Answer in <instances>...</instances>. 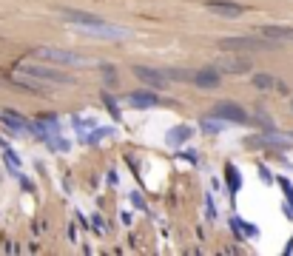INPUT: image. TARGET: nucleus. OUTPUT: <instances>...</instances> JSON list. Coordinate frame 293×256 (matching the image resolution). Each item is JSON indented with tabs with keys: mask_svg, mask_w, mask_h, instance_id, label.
<instances>
[{
	"mask_svg": "<svg viewBox=\"0 0 293 256\" xmlns=\"http://www.w3.org/2000/svg\"><path fill=\"white\" fill-rule=\"evenodd\" d=\"M259 35L267 40H293V29L290 26H262Z\"/></svg>",
	"mask_w": 293,
	"mask_h": 256,
	"instance_id": "12",
	"label": "nucleus"
},
{
	"mask_svg": "<svg viewBox=\"0 0 293 256\" xmlns=\"http://www.w3.org/2000/svg\"><path fill=\"white\" fill-rule=\"evenodd\" d=\"M282 182V188H284V196H287V202H290V208H293V185L287 182V179H279Z\"/></svg>",
	"mask_w": 293,
	"mask_h": 256,
	"instance_id": "20",
	"label": "nucleus"
},
{
	"mask_svg": "<svg viewBox=\"0 0 293 256\" xmlns=\"http://www.w3.org/2000/svg\"><path fill=\"white\" fill-rule=\"evenodd\" d=\"M276 40H267V37H225L219 40V49L222 52H265V49H273Z\"/></svg>",
	"mask_w": 293,
	"mask_h": 256,
	"instance_id": "2",
	"label": "nucleus"
},
{
	"mask_svg": "<svg viewBox=\"0 0 293 256\" xmlns=\"http://www.w3.org/2000/svg\"><path fill=\"white\" fill-rule=\"evenodd\" d=\"M213 117L216 120H228V123H248V114H245V108H239L236 103H216L213 108Z\"/></svg>",
	"mask_w": 293,
	"mask_h": 256,
	"instance_id": "3",
	"label": "nucleus"
},
{
	"mask_svg": "<svg viewBox=\"0 0 293 256\" xmlns=\"http://www.w3.org/2000/svg\"><path fill=\"white\" fill-rule=\"evenodd\" d=\"M35 131L40 134V140H43L52 151H69V140H63L60 134H57V131H60V125H57V117H54V114L40 117L37 125H35Z\"/></svg>",
	"mask_w": 293,
	"mask_h": 256,
	"instance_id": "1",
	"label": "nucleus"
},
{
	"mask_svg": "<svg viewBox=\"0 0 293 256\" xmlns=\"http://www.w3.org/2000/svg\"><path fill=\"white\" fill-rule=\"evenodd\" d=\"M202 128H205V131H219V128H222V123H213V120H202Z\"/></svg>",
	"mask_w": 293,
	"mask_h": 256,
	"instance_id": "21",
	"label": "nucleus"
},
{
	"mask_svg": "<svg viewBox=\"0 0 293 256\" xmlns=\"http://www.w3.org/2000/svg\"><path fill=\"white\" fill-rule=\"evenodd\" d=\"M219 66H222V71H248L250 60H245V57H239V60H222Z\"/></svg>",
	"mask_w": 293,
	"mask_h": 256,
	"instance_id": "16",
	"label": "nucleus"
},
{
	"mask_svg": "<svg viewBox=\"0 0 293 256\" xmlns=\"http://www.w3.org/2000/svg\"><path fill=\"white\" fill-rule=\"evenodd\" d=\"M253 86H256V89H270V86H273V77H267V74H256V77H253Z\"/></svg>",
	"mask_w": 293,
	"mask_h": 256,
	"instance_id": "19",
	"label": "nucleus"
},
{
	"mask_svg": "<svg viewBox=\"0 0 293 256\" xmlns=\"http://www.w3.org/2000/svg\"><path fill=\"white\" fill-rule=\"evenodd\" d=\"M20 71H23V74H29V77L52 80V83H69V77H66V74H60V71H52V69H43V66H20Z\"/></svg>",
	"mask_w": 293,
	"mask_h": 256,
	"instance_id": "6",
	"label": "nucleus"
},
{
	"mask_svg": "<svg viewBox=\"0 0 293 256\" xmlns=\"http://www.w3.org/2000/svg\"><path fill=\"white\" fill-rule=\"evenodd\" d=\"M191 134H194L191 125H179V128H171V131H168L165 142H168V145H182L185 140H191Z\"/></svg>",
	"mask_w": 293,
	"mask_h": 256,
	"instance_id": "13",
	"label": "nucleus"
},
{
	"mask_svg": "<svg viewBox=\"0 0 293 256\" xmlns=\"http://www.w3.org/2000/svg\"><path fill=\"white\" fill-rule=\"evenodd\" d=\"M103 103H106V108L111 111V114H114V120H120V108H117V100H114V97H108V91L103 94Z\"/></svg>",
	"mask_w": 293,
	"mask_h": 256,
	"instance_id": "18",
	"label": "nucleus"
},
{
	"mask_svg": "<svg viewBox=\"0 0 293 256\" xmlns=\"http://www.w3.org/2000/svg\"><path fill=\"white\" fill-rule=\"evenodd\" d=\"M3 123L9 125V128H15V131H35V125L29 123L23 114H15V111H3Z\"/></svg>",
	"mask_w": 293,
	"mask_h": 256,
	"instance_id": "11",
	"label": "nucleus"
},
{
	"mask_svg": "<svg viewBox=\"0 0 293 256\" xmlns=\"http://www.w3.org/2000/svg\"><path fill=\"white\" fill-rule=\"evenodd\" d=\"M103 71H106V77H108V86H117V71H114V69H108V66H106Z\"/></svg>",
	"mask_w": 293,
	"mask_h": 256,
	"instance_id": "22",
	"label": "nucleus"
},
{
	"mask_svg": "<svg viewBox=\"0 0 293 256\" xmlns=\"http://www.w3.org/2000/svg\"><path fill=\"white\" fill-rule=\"evenodd\" d=\"M128 103H131L134 108H151L160 103V97L154 94V91H131L128 94Z\"/></svg>",
	"mask_w": 293,
	"mask_h": 256,
	"instance_id": "10",
	"label": "nucleus"
},
{
	"mask_svg": "<svg viewBox=\"0 0 293 256\" xmlns=\"http://www.w3.org/2000/svg\"><path fill=\"white\" fill-rule=\"evenodd\" d=\"M134 77H140L145 86H154V89H165V74L157 69H148V66H134Z\"/></svg>",
	"mask_w": 293,
	"mask_h": 256,
	"instance_id": "4",
	"label": "nucleus"
},
{
	"mask_svg": "<svg viewBox=\"0 0 293 256\" xmlns=\"http://www.w3.org/2000/svg\"><path fill=\"white\" fill-rule=\"evenodd\" d=\"M259 174H262V179H265V182H273V177H270V171H267L265 165L259 168Z\"/></svg>",
	"mask_w": 293,
	"mask_h": 256,
	"instance_id": "23",
	"label": "nucleus"
},
{
	"mask_svg": "<svg viewBox=\"0 0 293 256\" xmlns=\"http://www.w3.org/2000/svg\"><path fill=\"white\" fill-rule=\"evenodd\" d=\"M103 137H111V128H97V131L89 134V137L83 134V142H86V145H97V142L103 140Z\"/></svg>",
	"mask_w": 293,
	"mask_h": 256,
	"instance_id": "17",
	"label": "nucleus"
},
{
	"mask_svg": "<svg viewBox=\"0 0 293 256\" xmlns=\"http://www.w3.org/2000/svg\"><path fill=\"white\" fill-rule=\"evenodd\" d=\"M63 18L71 20V23H80V26H100V23H106V20H100L97 15H89V12H77V9H63Z\"/></svg>",
	"mask_w": 293,
	"mask_h": 256,
	"instance_id": "8",
	"label": "nucleus"
},
{
	"mask_svg": "<svg viewBox=\"0 0 293 256\" xmlns=\"http://www.w3.org/2000/svg\"><path fill=\"white\" fill-rule=\"evenodd\" d=\"M37 57L43 60H52V63H69V66H77L80 57L71 52H60V49H37Z\"/></svg>",
	"mask_w": 293,
	"mask_h": 256,
	"instance_id": "7",
	"label": "nucleus"
},
{
	"mask_svg": "<svg viewBox=\"0 0 293 256\" xmlns=\"http://www.w3.org/2000/svg\"><path fill=\"white\" fill-rule=\"evenodd\" d=\"M199 86V89H216L219 86V71L216 69H202V71H194V77H191Z\"/></svg>",
	"mask_w": 293,
	"mask_h": 256,
	"instance_id": "9",
	"label": "nucleus"
},
{
	"mask_svg": "<svg viewBox=\"0 0 293 256\" xmlns=\"http://www.w3.org/2000/svg\"><path fill=\"white\" fill-rule=\"evenodd\" d=\"M205 211H208V216H211V219H213V216H216V213H213V202H211V196L205 199Z\"/></svg>",
	"mask_w": 293,
	"mask_h": 256,
	"instance_id": "24",
	"label": "nucleus"
},
{
	"mask_svg": "<svg viewBox=\"0 0 293 256\" xmlns=\"http://www.w3.org/2000/svg\"><path fill=\"white\" fill-rule=\"evenodd\" d=\"M231 228H233V233H236V239H245V233H248V236H256V233H259L253 225H245V222L236 219V216L231 219Z\"/></svg>",
	"mask_w": 293,
	"mask_h": 256,
	"instance_id": "14",
	"label": "nucleus"
},
{
	"mask_svg": "<svg viewBox=\"0 0 293 256\" xmlns=\"http://www.w3.org/2000/svg\"><path fill=\"white\" fill-rule=\"evenodd\" d=\"M225 179H228V191L236 194V191H239V171L233 165H225Z\"/></svg>",
	"mask_w": 293,
	"mask_h": 256,
	"instance_id": "15",
	"label": "nucleus"
},
{
	"mask_svg": "<svg viewBox=\"0 0 293 256\" xmlns=\"http://www.w3.org/2000/svg\"><path fill=\"white\" fill-rule=\"evenodd\" d=\"M205 6L211 12H216V15H225V18H239L242 12H245V6L233 3V0H208Z\"/></svg>",
	"mask_w": 293,
	"mask_h": 256,
	"instance_id": "5",
	"label": "nucleus"
}]
</instances>
